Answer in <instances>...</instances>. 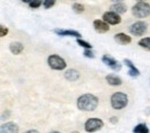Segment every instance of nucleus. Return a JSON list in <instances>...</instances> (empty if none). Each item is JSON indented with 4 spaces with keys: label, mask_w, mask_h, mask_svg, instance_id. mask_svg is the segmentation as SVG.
<instances>
[{
    "label": "nucleus",
    "mask_w": 150,
    "mask_h": 133,
    "mask_svg": "<svg viewBox=\"0 0 150 133\" xmlns=\"http://www.w3.org/2000/svg\"><path fill=\"white\" fill-rule=\"evenodd\" d=\"M98 106V97L94 94H83L77 99V108L82 111H94Z\"/></svg>",
    "instance_id": "f257e3e1"
},
{
    "label": "nucleus",
    "mask_w": 150,
    "mask_h": 133,
    "mask_svg": "<svg viewBox=\"0 0 150 133\" xmlns=\"http://www.w3.org/2000/svg\"><path fill=\"white\" fill-rule=\"evenodd\" d=\"M132 13L137 19H143L150 15V5L144 1H139L136 5L133 6Z\"/></svg>",
    "instance_id": "f03ea898"
},
{
    "label": "nucleus",
    "mask_w": 150,
    "mask_h": 133,
    "mask_svg": "<svg viewBox=\"0 0 150 133\" xmlns=\"http://www.w3.org/2000/svg\"><path fill=\"white\" fill-rule=\"evenodd\" d=\"M128 104V97L125 93L117 92L111 96V106L114 109H122Z\"/></svg>",
    "instance_id": "7ed1b4c3"
},
{
    "label": "nucleus",
    "mask_w": 150,
    "mask_h": 133,
    "mask_svg": "<svg viewBox=\"0 0 150 133\" xmlns=\"http://www.w3.org/2000/svg\"><path fill=\"white\" fill-rule=\"evenodd\" d=\"M47 64L51 69L53 70H64L66 68V62L62 57H60L57 54H53V55H50L49 58H47Z\"/></svg>",
    "instance_id": "20e7f679"
},
{
    "label": "nucleus",
    "mask_w": 150,
    "mask_h": 133,
    "mask_svg": "<svg viewBox=\"0 0 150 133\" xmlns=\"http://www.w3.org/2000/svg\"><path fill=\"white\" fill-rule=\"evenodd\" d=\"M103 125H104V123H103L102 119H99V118H89L84 124V129H86L87 132L93 133L100 130L103 127Z\"/></svg>",
    "instance_id": "39448f33"
},
{
    "label": "nucleus",
    "mask_w": 150,
    "mask_h": 133,
    "mask_svg": "<svg viewBox=\"0 0 150 133\" xmlns=\"http://www.w3.org/2000/svg\"><path fill=\"white\" fill-rule=\"evenodd\" d=\"M147 31V23L143 21H139L133 23L129 26V32L133 36H142Z\"/></svg>",
    "instance_id": "423d86ee"
},
{
    "label": "nucleus",
    "mask_w": 150,
    "mask_h": 133,
    "mask_svg": "<svg viewBox=\"0 0 150 133\" xmlns=\"http://www.w3.org/2000/svg\"><path fill=\"white\" fill-rule=\"evenodd\" d=\"M103 19L108 23V24H112V25H115V24H119L121 22V17L119 16L118 13L115 12H106L104 15H103Z\"/></svg>",
    "instance_id": "0eeeda50"
},
{
    "label": "nucleus",
    "mask_w": 150,
    "mask_h": 133,
    "mask_svg": "<svg viewBox=\"0 0 150 133\" xmlns=\"http://www.w3.org/2000/svg\"><path fill=\"white\" fill-rule=\"evenodd\" d=\"M102 61H103L108 67H110L112 70H114V71H119V70L121 69V64H120L117 60H114L113 57L109 56V55H104V56L102 57Z\"/></svg>",
    "instance_id": "6e6552de"
},
{
    "label": "nucleus",
    "mask_w": 150,
    "mask_h": 133,
    "mask_svg": "<svg viewBox=\"0 0 150 133\" xmlns=\"http://www.w3.org/2000/svg\"><path fill=\"white\" fill-rule=\"evenodd\" d=\"M0 133H19V126L13 122H8L1 125Z\"/></svg>",
    "instance_id": "1a4fd4ad"
},
{
    "label": "nucleus",
    "mask_w": 150,
    "mask_h": 133,
    "mask_svg": "<svg viewBox=\"0 0 150 133\" xmlns=\"http://www.w3.org/2000/svg\"><path fill=\"white\" fill-rule=\"evenodd\" d=\"M94 28L95 30L99 33H104V32H108L109 31V24L105 22V21H100V19H96L94 21Z\"/></svg>",
    "instance_id": "9d476101"
},
{
    "label": "nucleus",
    "mask_w": 150,
    "mask_h": 133,
    "mask_svg": "<svg viewBox=\"0 0 150 133\" xmlns=\"http://www.w3.org/2000/svg\"><path fill=\"white\" fill-rule=\"evenodd\" d=\"M54 32H56L57 35L61 36V37H65V36H71V37H76V38L81 37L80 32L74 31V30H59V29H56Z\"/></svg>",
    "instance_id": "9b49d317"
},
{
    "label": "nucleus",
    "mask_w": 150,
    "mask_h": 133,
    "mask_svg": "<svg viewBox=\"0 0 150 133\" xmlns=\"http://www.w3.org/2000/svg\"><path fill=\"white\" fill-rule=\"evenodd\" d=\"M114 40L118 44H120V45H126V44H129L131 42L132 38L129 36L125 35V33H118V35L114 36Z\"/></svg>",
    "instance_id": "f8f14e48"
},
{
    "label": "nucleus",
    "mask_w": 150,
    "mask_h": 133,
    "mask_svg": "<svg viewBox=\"0 0 150 133\" xmlns=\"http://www.w3.org/2000/svg\"><path fill=\"white\" fill-rule=\"evenodd\" d=\"M124 62H125V64L129 68V70H128V75H129V76L131 77H137L139 75H140V71L135 68V65L133 64V62H132L131 60H127V58H126Z\"/></svg>",
    "instance_id": "ddd939ff"
},
{
    "label": "nucleus",
    "mask_w": 150,
    "mask_h": 133,
    "mask_svg": "<svg viewBox=\"0 0 150 133\" xmlns=\"http://www.w3.org/2000/svg\"><path fill=\"white\" fill-rule=\"evenodd\" d=\"M79 77H80V74H79V71L75 70V69H68V70L65 72V78H66L67 80H71V81L77 80Z\"/></svg>",
    "instance_id": "4468645a"
},
{
    "label": "nucleus",
    "mask_w": 150,
    "mask_h": 133,
    "mask_svg": "<svg viewBox=\"0 0 150 133\" xmlns=\"http://www.w3.org/2000/svg\"><path fill=\"white\" fill-rule=\"evenodd\" d=\"M9 49H11V52L13 53V54H15V55H18L20 53H22V51H23V45L19 42V41H13L11 45H9Z\"/></svg>",
    "instance_id": "2eb2a0df"
},
{
    "label": "nucleus",
    "mask_w": 150,
    "mask_h": 133,
    "mask_svg": "<svg viewBox=\"0 0 150 133\" xmlns=\"http://www.w3.org/2000/svg\"><path fill=\"white\" fill-rule=\"evenodd\" d=\"M111 9H112V12H115L118 14H122L127 10V6L122 2H115L114 5L111 6Z\"/></svg>",
    "instance_id": "dca6fc26"
},
{
    "label": "nucleus",
    "mask_w": 150,
    "mask_h": 133,
    "mask_svg": "<svg viewBox=\"0 0 150 133\" xmlns=\"http://www.w3.org/2000/svg\"><path fill=\"white\" fill-rule=\"evenodd\" d=\"M106 81L110 85H112V86H119V85H121V79L119 77H117L115 75H112V74L106 76Z\"/></svg>",
    "instance_id": "f3484780"
},
{
    "label": "nucleus",
    "mask_w": 150,
    "mask_h": 133,
    "mask_svg": "<svg viewBox=\"0 0 150 133\" xmlns=\"http://www.w3.org/2000/svg\"><path fill=\"white\" fill-rule=\"evenodd\" d=\"M134 133H149V130L146 124H139L133 129Z\"/></svg>",
    "instance_id": "a211bd4d"
},
{
    "label": "nucleus",
    "mask_w": 150,
    "mask_h": 133,
    "mask_svg": "<svg viewBox=\"0 0 150 133\" xmlns=\"http://www.w3.org/2000/svg\"><path fill=\"white\" fill-rule=\"evenodd\" d=\"M139 45H140L142 48H146L147 51H150V37L141 39V40L139 41Z\"/></svg>",
    "instance_id": "6ab92c4d"
},
{
    "label": "nucleus",
    "mask_w": 150,
    "mask_h": 133,
    "mask_svg": "<svg viewBox=\"0 0 150 133\" xmlns=\"http://www.w3.org/2000/svg\"><path fill=\"white\" fill-rule=\"evenodd\" d=\"M73 10H74L75 13H77V14H80V13H83V10H84V7H83V5H81V3H74L73 5Z\"/></svg>",
    "instance_id": "aec40b11"
},
{
    "label": "nucleus",
    "mask_w": 150,
    "mask_h": 133,
    "mask_svg": "<svg viewBox=\"0 0 150 133\" xmlns=\"http://www.w3.org/2000/svg\"><path fill=\"white\" fill-rule=\"evenodd\" d=\"M76 41H77V44H79L80 46L84 47L86 49H91V47H93V46H91V45H90L89 42H87V41H84V40H82V39H79V38H77V40H76Z\"/></svg>",
    "instance_id": "412c9836"
},
{
    "label": "nucleus",
    "mask_w": 150,
    "mask_h": 133,
    "mask_svg": "<svg viewBox=\"0 0 150 133\" xmlns=\"http://www.w3.org/2000/svg\"><path fill=\"white\" fill-rule=\"evenodd\" d=\"M43 1H44V0H33V1L29 3V6H30L31 8H38V7H40V5L43 3Z\"/></svg>",
    "instance_id": "4be33fe9"
},
{
    "label": "nucleus",
    "mask_w": 150,
    "mask_h": 133,
    "mask_svg": "<svg viewBox=\"0 0 150 133\" xmlns=\"http://www.w3.org/2000/svg\"><path fill=\"white\" fill-rule=\"evenodd\" d=\"M56 3V0H44L43 1V5H44V8H51L53 5Z\"/></svg>",
    "instance_id": "5701e85b"
},
{
    "label": "nucleus",
    "mask_w": 150,
    "mask_h": 133,
    "mask_svg": "<svg viewBox=\"0 0 150 133\" xmlns=\"http://www.w3.org/2000/svg\"><path fill=\"white\" fill-rule=\"evenodd\" d=\"M83 54H84V56H86V57H90V58H94V57H95L94 53H93L90 49H86Z\"/></svg>",
    "instance_id": "b1692460"
},
{
    "label": "nucleus",
    "mask_w": 150,
    "mask_h": 133,
    "mask_svg": "<svg viewBox=\"0 0 150 133\" xmlns=\"http://www.w3.org/2000/svg\"><path fill=\"white\" fill-rule=\"evenodd\" d=\"M0 30H1V33H0L1 37H5V35H7V32H8V30L5 26H2V25L0 26Z\"/></svg>",
    "instance_id": "393cba45"
},
{
    "label": "nucleus",
    "mask_w": 150,
    "mask_h": 133,
    "mask_svg": "<svg viewBox=\"0 0 150 133\" xmlns=\"http://www.w3.org/2000/svg\"><path fill=\"white\" fill-rule=\"evenodd\" d=\"M24 133H39V132H38L37 130H29V131H27V132Z\"/></svg>",
    "instance_id": "a878e982"
},
{
    "label": "nucleus",
    "mask_w": 150,
    "mask_h": 133,
    "mask_svg": "<svg viewBox=\"0 0 150 133\" xmlns=\"http://www.w3.org/2000/svg\"><path fill=\"white\" fill-rule=\"evenodd\" d=\"M22 1H23V2H28V3H30L33 0H22Z\"/></svg>",
    "instance_id": "bb28decb"
},
{
    "label": "nucleus",
    "mask_w": 150,
    "mask_h": 133,
    "mask_svg": "<svg viewBox=\"0 0 150 133\" xmlns=\"http://www.w3.org/2000/svg\"><path fill=\"white\" fill-rule=\"evenodd\" d=\"M111 1H113V2H121L122 0H111Z\"/></svg>",
    "instance_id": "cd10ccee"
},
{
    "label": "nucleus",
    "mask_w": 150,
    "mask_h": 133,
    "mask_svg": "<svg viewBox=\"0 0 150 133\" xmlns=\"http://www.w3.org/2000/svg\"><path fill=\"white\" fill-rule=\"evenodd\" d=\"M115 119H117V118H115V117H113V118H112V123H115V122H117Z\"/></svg>",
    "instance_id": "c85d7f7f"
},
{
    "label": "nucleus",
    "mask_w": 150,
    "mask_h": 133,
    "mask_svg": "<svg viewBox=\"0 0 150 133\" xmlns=\"http://www.w3.org/2000/svg\"><path fill=\"white\" fill-rule=\"evenodd\" d=\"M50 133H60V132H58V131H52V132H50Z\"/></svg>",
    "instance_id": "c756f323"
},
{
    "label": "nucleus",
    "mask_w": 150,
    "mask_h": 133,
    "mask_svg": "<svg viewBox=\"0 0 150 133\" xmlns=\"http://www.w3.org/2000/svg\"><path fill=\"white\" fill-rule=\"evenodd\" d=\"M72 133H79V132H77V131H74V132H72Z\"/></svg>",
    "instance_id": "7c9ffc66"
},
{
    "label": "nucleus",
    "mask_w": 150,
    "mask_h": 133,
    "mask_svg": "<svg viewBox=\"0 0 150 133\" xmlns=\"http://www.w3.org/2000/svg\"><path fill=\"white\" fill-rule=\"evenodd\" d=\"M139 1H142V0H139Z\"/></svg>",
    "instance_id": "2f4dec72"
}]
</instances>
